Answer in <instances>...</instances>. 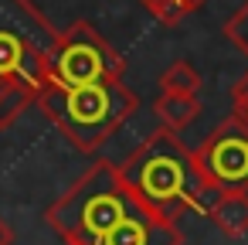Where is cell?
Returning <instances> with one entry per match:
<instances>
[{
	"mask_svg": "<svg viewBox=\"0 0 248 245\" xmlns=\"http://www.w3.org/2000/svg\"><path fill=\"white\" fill-rule=\"evenodd\" d=\"M160 92H173V96H197L201 92V72L190 62H173L163 75H160Z\"/></svg>",
	"mask_w": 248,
	"mask_h": 245,
	"instance_id": "cell-10",
	"label": "cell"
},
{
	"mask_svg": "<svg viewBox=\"0 0 248 245\" xmlns=\"http://www.w3.org/2000/svg\"><path fill=\"white\" fill-rule=\"evenodd\" d=\"M119 177L129 187V194L160 221L177 225L187 211H204L217 204V191L201 177L194 150L184 147V140L170 130L150 133L123 163Z\"/></svg>",
	"mask_w": 248,
	"mask_h": 245,
	"instance_id": "cell-1",
	"label": "cell"
},
{
	"mask_svg": "<svg viewBox=\"0 0 248 245\" xmlns=\"http://www.w3.org/2000/svg\"><path fill=\"white\" fill-rule=\"evenodd\" d=\"M231 116H238L248 126V72L231 85Z\"/></svg>",
	"mask_w": 248,
	"mask_h": 245,
	"instance_id": "cell-14",
	"label": "cell"
},
{
	"mask_svg": "<svg viewBox=\"0 0 248 245\" xmlns=\"http://www.w3.org/2000/svg\"><path fill=\"white\" fill-rule=\"evenodd\" d=\"M31 106H38V92L28 89V85H11L4 96H0V130L14 126L17 116L24 109H31Z\"/></svg>",
	"mask_w": 248,
	"mask_h": 245,
	"instance_id": "cell-11",
	"label": "cell"
},
{
	"mask_svg": "<svg viewBox=\"0 0 248 245\" xmlns=\"http://www.w3.org/2000/svg\"><path fill=\"white\" fill-rule=\"evenodd\" d=\"M0 245H14V228L0 218Z\"/></svg>",
	"mask_w": 248,
	"mask_h": 245,
	"instance_id": "cell-15",
	"label": "cell"
},
{
	"mask_svg": "<svg viewBox=\"0 0 248 245\" xmlns=\"http://www.w3.org/2000/svg\"><path fill=\"white\" fill-rule=\"evenodd\" d=\"M153 116L160 123V130H170L180 136V130H187L197 116H201V102L197 96H173V92H160L153 102Z\"/></svg>",
	"mask_w": 248,
	"mask_h": 245,
	"instance_id": "cell-8",
	"label": "cell"
},
{
	"mask_svg": "<svg viewBox=\"0 0 248 245\" xmlns=\"http://www.w3.org/2000/svg\"><path fill=\"white\" fill-rule=\"evenodd\" d=\"M143 4L153 11V17H156L160 24L173 28V24H180L187 14L201 11V7H204V0H143Z\"/></svg>",
	"mask_w": 248,
	"mask_h": 245,
	"instance_id": "cell-12",
	"label": "cell"
},
{
	"mask_svg": "<svg viewBox=\"0 0 248 245\" xmlns=\"http://www.w3.org/2000/svg\"><path fill=\"white\" fill-rule=\"evenodd\" d=\"M194 160L217 194H248V126L238 116L221 119L194 150Z\"/></svg>",
	"mask_w": 248,
	"mask_h": 245,
	"instance_id": "cell-6",
	"label": "cell"
},
{
	"mask_svg": "<svg viewBox=\"0 0 248 245\" xmlns=\"http://www.w3.org/2000/svg\"><path fill=\"white\" fill-rule=\"evenodd\" d=\"M207 218H211L228 238L248 235V194H221Z\"/></svg>",
	"mask_w": 248,
	"mask_h": 245,
	"instance_id": "cell-9",
	"label": "cell"
},
{
	"mask_svg": "<svg viewBox=\"0 0 248 245\" xmlns=\"http://www.w3.org/2000/svg\"><path fill=\"white\" fill-rule=\"evenodd\" d=\"M123 72H126L123 55L89 21H75L72 28L58 31V41L48 55V85L62 89L123 79Z\"/></svg>",
	"mask_w": 248,
	"mask_h": 245,
	"instance_id": "cell-5",
	"label": "cell"
},
{
	"mask_svg": "<svg viewBox=\"0 0 248 245\" xmlns=\"http://www.w3.org/2000/svg\"><path fill=\"white\" fill-rule=\"evenodd\" d=\"M136 204L119 177V163H92L48 211L45 221L65 238V245H99Z\"/></svg>",
	"mask_w": 248,
	"mask_h": 245,
	"instance_id": "cell-3",
	"label": "cell"
},
{
	"mask_svg": "<svg viewBox=\"0 0 248 245\" xmlns=\"http://www.w3.org/2000/svg\"><path fill=\"white\" fill-rule=\"evenodd\" d=\"M55 41L58 31L31 0H0V96L11 85H28L41 96Z\"/></svg>",
	"mask_w": 248,
	"mask_h": 245,
	"instance_id": "cell-4",
	"label": "cell"
},
{
	"mask_svg": "<svg viewBox=\"0 0 248 245\" xmlns=\"http://www.w3.org/2000/svg\"><path fill=\"white\" fill-rule=\"evenodd\" d=\"M38 109L68 136L72 147H78L82 153H95L140 109V99L123 79H106L78 89L45 85L38 96Z\"/></svg>",
	"mask_w": 248,
	"mask_h": 245,
	"instance_id": "cell-2",
	"label": "cell"
},
{
	"mask_svg": "<svg viewBox=\"0 0 248 245\" xmlns=\"http://www.w3.org/2000/svg\"><path fill=\"white\" fill-rule=\"evenodd\" d=\"M224 38L241 51V55H248V0L228 17V24H224Z\"/></svg>",
	"mask_w": 248,
	"mask_h": 245,
	"instance_id": "cell-13",
	"label": "cell"
},
{
	"mask_svg": "<svg viewBox=\"0 0 248 245\" xmlns=\"http://www.w3.org/2000/svg\"><path fill=\"white\" fill-rule=\"evenodd\" d=\"M99 245H184V235L177 225L160 221L150 214L140 201L129 208V214L99 242Z\"/></svg>",
	"mask_w": 248,
	"mask_h": 245,
	"instance_id": "cell-7",
	"label": "cell"
}]
</instances>
